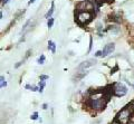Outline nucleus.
Masks as SVG:
<instances>
[{
	"mask_svg": "<svg viewBox=\"0 0 134 124\" xmlns=\"http://www.w3.org/2000/svg\"><path fill=\"white\" fill-rule=\"evenodd\" d=\"M107 101H108V98L104 96H98V97L91 96L88 98V106L95 111H102L106 107Z\"/></svg>",
	"mask_w": 134,
	"mask_h": 124,
	"instance_id": "f257e3e1",
	"label": "nucleus"
},
{
	"mask_svg": "<svg viewBox=\"0 0 134 124\" xmlns=\"http://www.w3.org/2000/svg\"><path fill=\"white\" fill-rule=\"evenodd\" d=\"M93 19V12L90 11H82V12H76V20L77 24L81 26H85V25L90 24Z\"/></svg>",
	"mask_w": 134,
	"mask_h": 124,
	"instance_id": "f03ea898",
	"label": "nucleus"
},
{
	"mask_svg": "<svg viewBox=\"0 0 134 124\" xmlns=\"http://www.w3.org/2000/svg\"><path fill=\"white\" fill-rule=\"evenodd\" d=\"M131 115H132L131 109H129V107H124V109H122L119 113L116 114L115 120H117L119 122L123 123V124H126L129 120L131 119Z\"/></svg>",
	"mask_w": 134,
	"mask_h": 124,
	"instance_id": "7ed1b4c3",
	"label": "nucleus"
},
{
	"mask_svg": "<svg viewBox=\"0 0 134 124\" xmlns=\"http://www.w3.org/2000/svg\"><path fill=\"white\" fill-rule=\"evenodd\" d=\"M127 93V87L123 83H115L112 87V94H114L117 97H122Z\"/></svg>",
	"mask_w": 134,
	"mask_h": 124,
	"instance_id": "20e7f679",
	"label": "nucleus"
},
{
	"mask_svg": "<svg viewBox=\"0 0 134 124\" xmlns=\"http://www.w3.org/2000/svg\"><path fill=\"white\" fill-rule=\"evenodd\" d=\"M94 10V3L90 1V0H84L77 3L76 6V12H82V11H90L93 12Z\"/></svg>",
	"mask_w": 134,
	"mask_h": 124,
	"instance_id": "39448f33",
	"label": "nucleus"
},
{
	"mask_svg": "<svg viewBox=\"0 0 134 124\" xmlns=\"http://www.w3.org/2000/svg\"><path fill=\"white\" fill-rule=\"evenodd\" d=\"M95 64H96V60L95 59L85 60V61H83V63L79 64L77 69H78V71H83V69H86V68H88V67H92V66H94Z\"/></svg>",
	"mask_w": 134,
	"mask_h": 124,
	"instance_id": "423d86ee",
	"label": "nucleus"
},
{
	"mask_svg": "<svg viewBox=\"0 0 134 124\" xmlns=\"http://www.w3.org/2000/svg\"><path fill=\"white\" fill-rule=\"evenodd\" d=\"M114 49H115V44H107L105 47H104V49L102 50V57H106L108 56L110 54H112L113 52H114Z\"/></svg>",
	"mask_w": 134,
	"mask_h": 124,
	"instance_id": "0eeeda50",
	"label": "nucleus"
},
{
	"mask_svg": "<svg viewBox=\"0 0 134 124\" xmlns=\"http://www.w3.org/2000/svg\"><path fill=\"white\" fill-rule=\"evenodd\" d=\"M106 30L112 32V34H114V35H117L121 31V28L119 26H116V25H110V26L106 28Z\"/></svg>",
	"mask_w": 134,
	"mask_h": 124,
	"instance_id": "6e6552de",
	"label": "nucleus"
},
{
	"mask_svg": "<svg viewBox=\"0 0 134 124\" xmlns=\"http://www.w3.org/2000/svg\"><path fill=\"white\" fill-rule=\"evenodd\" d=\"M110 20H112L114 22H121L122 21V17H121L120 14H112L110 16Z\"/></svg>",
	"mask_w": 134,
	"mask_h": 124,
	"instance_id": "1a4fd4ad",
	"label": "nucleus"
},
{
	"mask_svg": "<svg viewBox=\"0 0 134 124\" xmlns=\"http://www.w3.org/2000/svg\"><path fill=\"white\" fill-rule=\"evenodd\" d=\"M87 75V72H78L76 75H75V77H74V80H75V82H78V81H81L82 78H84Z\"/></svg>",
	"mask_w": 134,
	"mask_h": 124,
	"instance_id": "9d476101",
	"label": "nucleus"
},
{
	"mask_svg": "<svg viewBox=\"0 0 134 124\" xmlns=\"http://www.w3.org/2000/svg\"><path fill=\"white\" fill-rule=\"evenodd\" d=\"M48 49H49V50L52 52L53 54L56 53V44L54 43L53 40H49V41H48Z\"/></svg>",
	"mask_w": 134,
	"mask_h": 124,
	"instance_id": "9b49d317",
	"label": "nucleus"
},
{
	"mask_svg": "<svg viewBox=\"0 0 134 124\" xmlns=\"http://www.w3.org/2000/svg\"><path fill=\"white\" fill-rule=\"evenodd\" d=\"M54 9H55V3H54V1H53L52 2V7H50V9L47 11V14H46L45 17L49 19L50 17H52V15H53V12H54Z\"/></svg>",
	"mask_w": 134,
	"mask_h": 124,
	"instance_id": "f8f14e48",
	"label": "nucleus"
},
{
	"mask_svg": "<svg viewBox=\"0 0 134 124\" xmlns=\"http://www.w3.org/2000/svg\"><path fill=\"white\" fill-rule=\"evenodd\" d=\"M113 1H114V0H94V2L97 6H102L103 3H105V2H113Z\"/></svg>",
	"mask_w": 134,
	"mask_h": 124,
	"instance_id": "ddd939ff",
	"label": "nucleus"
},
{
	"mask_svg": "<svg viewBox=\"0 0 134 124\" xmlns=\"http://www.w3.org/2000/svg\"><path fill=\"white\" fill-rule=\"evenodd\" d=\"M45 81H40L39 83V86H38V92L39 93H43L44 92V87H45Z\"/></svg>",
	"mask_w": 134,
	"mask_h": 124,
	"instance_id": "4468645a",
	"label": "nucleus"
},
{
	"mask_svg": "<svg viewBox=\"0 0 134 124\" xmlns=\"http://www.w3.org/2000/svg\"><path fill=\"white\" fill-rule=\"evenodd\" d=\"M27 89H29V91H32V92H36V91H38V87L37 86H34V85H29V84H27L26 86H25Z\"/></svg>",
	"mask_w": 134,
	"mask_h": 124,
	"instance_id": "2eb2a0df",
	"label": "nucleus"
},
{
	"mask_svg": "<svg viewBox=\"0 0 134 124\" xmlns=\"http://www.w3.org/2000/svg\"><path fill=\"white\" fill-rule=\"evenodd\" d=\"M5 86H7V82L5 80V77L3 76H0V88L1 87H5Z\"/></svg>",
	"mask_w": 134,
	"mask_h": 124,
	"instance_id": "dca6fc26",
	"label": "nucleus"
},
{
	"mask_svg": "<svg viewBox=\"0 0 134 124\" xmlns=\"http://www.w3.org/2000/svg\"><path fill=\"white\" fill-rule=\"evenodd\" d=\"M45 56L44 55H41L40 57H39V58H38V60H37V63H38V64H40V65H43L44 63H45Z\"/></svg>",
	"mask_w": 134,
	"mask_h": 124,
	"instance_id": "f3484780",
	"label": "nucleus"
},
{
	"mask_svg": "<svg viewBox=\"0 0 134 124\" xmlns=\"http://www.w3.org/2000/svg\"><path fill=\"white\" fill-rule=\"evenodd\" d=\"M53 25H54V18H52V17H50V18L48 19L47 26H48V28H52V27H53Z\"/></svg>",
	"mask_w": 134,
	"mask_h": 124,
	"instance_id": "a211bd4d",
	"label": "nucleus"
},
{
	"mask_svg": "<svg viewBox=\"0 0 134 124\" xmlns=\"http://www.w3.org/2000/svg\"><path fill=\"white\" fill-rule=\"evenodd\" d=\"M30 119H31V120H37V119H38V113H37V112H34V113L31 114Z\"/></svg>",
	"mask_w": 134,
	"mask_h": 124,
	"instance_id": "6ab92c4d",
	"label": "nucleus"
},
{
	"mask_svg": "<svg viewBox=\"0 0 134 124\" xmlns=\"http://www.w3.org/2000/svg\"><path fill=\"white\" fill-rule=\"evenodd\" d=\"M48 78H49L48 75H40L39 80H40V81H46V80H48Z\"/></svg>",
	"mask_w": 134,
	"mask_h": 124,
	"instance_id": "aec40b11",
	"label": "nucleus"
},
{
	"mask_svg": "<svg viewBox=\"0 0 134 124\" xmlns=\"http://www.w3.org/2000/svg\"><path fill=\"white\" fill-rule=\"evenodd\" d=\"M92 46H93V38H90V49H88V52H91V49H92Z\"/></svg>",
	"mask_w": 134,
	"mask_h": 124,
	"instance_id": "412c9836",
	"label": "nucleus"
},
{
	"mask_svg": "<svg viewBox=\"0 0 134 124\" xmlns=\"http://www.w3.org/2000/svg\"><path fill=\"white\" fill-rule=\"evenodd\" d=\"M95 56H96V57H99V56H102V50H98V52H96V53H95Z\"/></svg>",
	"mask_w": 134,
	"mask_h": 124,
	"instance_id": "4be33fe9",
	"label": "nucleus"
},
{
	"mask_svg": "<svg viewBox=\"0 0 134 124\" xmlns=\"http://www.w3.org/2000/svg\"><path fill=\"white\" fill-rule=\"evenodd\" d=\"M126 124H134V119H130Z\"/></svg>",
	"mask_w": 134,
	"mask_h": 124,
	"instance_id": "5701e85b",
	"label": "nucleus"
},
{
	"mask_svg": "<svg viewBox=\"0 0 134 124\" xmlns=\"http://www.w3.org/2000/svg\"><path fill=\"white\" fill-rule=\"evenodd\" d=\"M112 124H123V123H121V122H119L117 120H114V121L112 122Z\"/></svg>",
	"mask_w": 134,
	"mask_h": 124,
	"instance_id": "b1692460",
	"label": "nucleus"
},
{
	"mask_svg": "<svg viewBox=\"0 0 134 124\" xmlns=\"http://www.w3.org/2000/svg\"><path fill=\"white\" fill-rule=\"evenodd\" d=\"M21 64H23V61H19L18 64H16V66H15V67H16V68H18V67H19V66L21 65Z\"/></svg>",
	"mask_w": 134,
	"mask_h": 124,
	"instance_id": "393cba45",
	"label": "nucleus"
},
{
	"mask_svg": "<svg viewBox=\"0 0 134 124\" xmlns=\"http://www.w3.org/2000/svg\"><path fill=\"white\" fill-rule=\"evenodd\" d=\"M29 55H30V50H28V52H27V54H26V57H25V59L28 58V56H29Z\"/></svg>",
	"mask_w": 134,
	"mask_h": 124,
	"instance_id": "a878e982",
	"label": "nucleus"
},
{
	"mask_svg": "<svg viewBox=\"0 0 134 124\" xmlns=\"http://www.w3.org/2000/svg\"><path fill=\"white\" fill-rule=\"evenodd\" d=\"M47 107H48L47 104H43V109H44V110H47Z\"/></svg>",
	"mask_w": 134,
	"mask_h": 124,
	"instance_id": "bb28decb",
	"label": "nucleus"
},
{
	"mask_svg": "<svg viewBox=\"0 0 134 124\" xmlns=\"http://www.w3.org/2000/svg\"><path fill=\"white\" fill-rule=\"evenodd\" d=\"M8 1H9V0H2V3L3 5H6V3H8Z\"/></svg>",
	"mask_w": 134,
	"mask_h": 124,
	"instance_id": "cd10ccee",
	"label": "nucleus"
},
{
	"mask_svg": "<svg viewBox=\"0 0 134 124\" xmlns=\"http://www.w3.org/2000/svg\"><path fill=\"white\" fill-rule=\"evenodd\" d=\"M35 1H36V0H29V5H31V3H34Z\"/></svg>",
	"mask_w": 134,
	"mask_h": 124,
	"instance_id": "c85d7f7f",
	"label": "nucleus"
},
{
	"mask_svg": "<svg viewBox=\"0 0 134 124\" xmlns=\"http://www.w3.org/2000/svg\"><path fill=\"white\" fill-rule=\"evenodd\" d=\"M131 107H132V110L134 111V101H133V103H132V105H131Z\"/></svg>",
	"mask_w": 134,
	"mask_h": 124,
	"instance_id": "c756f323",
	"label": "nucleus"
},
{
	"mask_svg": "<svg viewBox=\"0 0 134 124\" xmlns=\"http://www.w3.org/2000/svg\"><path fill=\"white\" fill-rule=\"evenodd\" d=\"M2 18V12H0V19Z\"/></svg>",
	"mask_w": 134,
	"mask_h": 124,
	"instance_id": "7c9ffc66",
	"label": "nucleus"
},
{
	"mask_svg": "<svg viewBox=\"0 0 134 124\" xmlns=\"http://www.w3.org/2000/svg\"><path fill=\"white\" fill-rule=\"evenodd\" d=\"M133 87H134V84H133Z\"/></svg>",
	"mask_w": 134,
	"mask_h": 124,
	"instance_id": "2f4dec72",
	"label": "nucleus"
}]
</instances>
